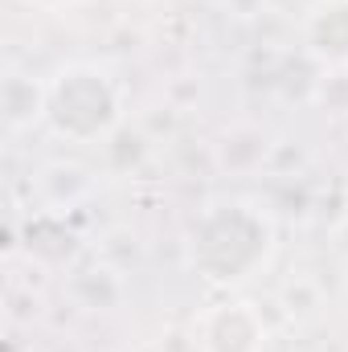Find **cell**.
I'll use <instances>...</instances> for the list:
<instances>
[{
    "label": "cell",
    "instance_id": "277c9868",
    "mask_svg": "<svg viewBox=\"0 0 348 352\" xmlns=\"http://www.w3.org/2000/svg\"><path fill=\"white\" fill-rule=\"evenodd\" d=\"M303 37L316 58L324 62H348V0H316L303 16Z\"/></svg>",
    "mask_w": 348,
    "mask_h": 352
},
{
    "label": "cell",
    "instance_id": "5b68a950",
    "mask_svg": "<svg viewBox=\"0 0 348 352\" xmlns=\"http://www.w3.org/2000/svg\"><path fill=\"white\" fill-rule=\"evenodd\" d=\"M0 111L8 131H29L45 119V82H33L25 74H8L0 87Z\"/></svg>",
    "mask_w": 348,
    "mask_h": 352
},
{
    "label": "cell",
    "instance_id": "8992f818",
    "mask_svg": "<svg viewBox=\"0 0 348 352\" xmlns=\"http://www.w3.org/2000/svg\"><path fill=\"white\" fill-rule=\"evenodd\" d=\"M25 4H37V8H50V12H58V8H70V4H78V0H25Z\"/></svg>",
    "mask_w": 348,
    "mask_h": 352
},
{
    "label": "cell",
    "instance_id": "6da1fadb",
    "mask_svg": "<svg viewBox=\"0 0 348 352\" xmlns=\"http://www.w3.org/2000/svg\"><path fill=\"white\" fill-rule=\"evenodd\" d=\"M266 250H270V226L246 201H226L205 209L188 238L193 266L213 283L246 278L254 266H262Z\"/></svg>",
    "mask_w": 348,
    "mask_h": 352
},
{
    "label": "cell",
    "instance_id": "3957f363",
    "mask_svg": "<svg viewBox=\"0 0 348 352\" xmlns=\"http://www.w3.org/2000/svg\"><path fill=\"white\" fill-rule=\"evenodd\" d=\"M266 320L259 303L226 299L201 311L197 320V349L201 352H262L266 349Z\"/></svg>",
    "mask_w": 348,
    "mask_h": 352
},
{
    "label": "cell",
    "instance_id": "7a4b0ae2",
    "mask_svg": "<svg viewBox=\"0 0 348 352\" xmlns=\"http://www.w3.org/2000/svg\"><path fill=\"white\" fill-rule=\"evenodd\" d=\"M123 102L107 70L90 62H70L50 74L45 82V119L50 127L70 140V144H90L102 140L119 127Z\"/></svg>",
    "mask_w": 348,
    "mask_h": 352
}]
</instances>
